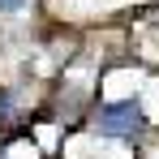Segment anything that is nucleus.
<instances>
[{
	"label": "nucleus",
	"instance_id": "obj_2",
	"mask_svg": "<svg viewBox=\"0 0 159 159\" xmlns=\"http://www.w3.org/2000/svg\"><path fill=\"white\" fill-rule=\"evenodd\" d=\"M22 4H26V0H0V13H17Z\"/></svg>",
	"mask_w": 159,
	"mask_h": 159
},
{
	"label": "nucleus",
	"instance_id": "obj_1",
	"mask_svg": "<svg viewBox=\"0 0 159 159\" xmlns=\"http://www.w3.org/2000/svg\"><path fill=\"white\" fill-rule=\"evenodd\" d=\"M99 129L112 133V138H133V133L146 129V116L133 99H116V103L99 107Z\"/></svg>",
	"mask_w": 159,
	"mask_h": 159
}]
</instances>
